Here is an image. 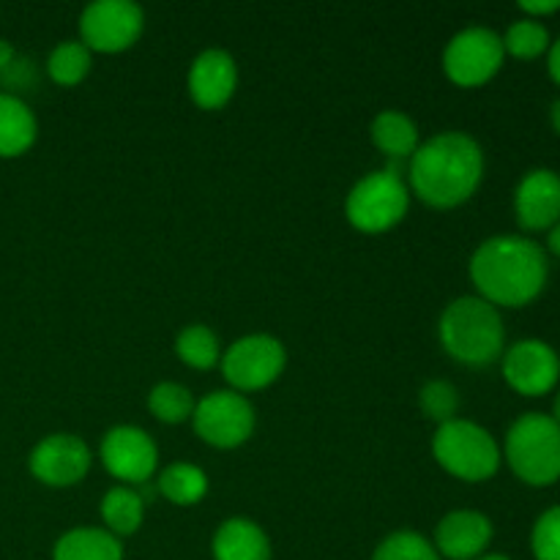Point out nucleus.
<instances>
[{
    "label": "nucleus",
    "instance_id": "nucleus-1",
    "mask_svg": "<svg viewBox=\"0 0 560 560\" xmlns=\"http://www.w3.org/2000/svg\"><path fill=\"white\" fill-rule=\"evenodd\" d=\"M470 282L487 304L520 310L536 301L550 277L547 252L525 235H492L470 257Z\"/></svg>",
    "mask_w": 560,
    "mask_h": 560
},
{
    "label": "nucleus",
    "instance_id": "nucleus-2",
    "mask_svg": "<svg viewBox=\"0 0 560 560\" xmlns=\"http://www.w3.org/2000/svg\"><path fill=\"white\" fill-rule=\"evenodd\" d=\"M410 189L424 206L448 211L476 195L485 178V151L465 131H443L410 156Z\"/></svg>",
    "mask_w": 560,
    "mask_h": 560
},
{
    "label": "nucleus",
    "instance_id": "nucleus-3",
    "mask_svg": "<svg viewBox=\"0 0 560 560\" xmlns=\"http://www.w3.org/2000/svg\"><path fill=\"white\" fill-rule=\"evenodd\" d=\"M441 345L465 366H487L506 350V328L501 312L479 295H463L443 310Z\"/></svg>",
    "mask_w": 560,
    "mask_h": 560
},
{
    "label": "nucleus",
    "instance_id": "nucleus-4",
    "mask_svg": "<svg viewBox=\"0 0 560 560\" xmlns=\"http://www.w3.org/2000/svg\"><path fill=\"white\" fill-rule=\"evenodd\" d=\"M503 459L528 487L560 481V427L547 413H523L506 432Z\"/></svg>",
    "mask_w": 560,
    "mask_h": 560
},
{
    "label": "nucleus",
    "instance_id": "nucleus-5",
    "mask_svg": "<svg viewBox=\"0 0 560 560\" xmlns=\"http://www.w3.org/2000/svg\"><path fill=\"white\" fill-rule=\"evenodd\" d=\"M432 457L448 476L470 485L492 479L503 463L495 438L485 427L465 419H452L438 427L432 438Z\"/></svg>",
    "mask_w": 560,
    "mask_h": 560
},
{
    "label": "nucleus",
    "instance_id": "nucleus-6",
    "mask_svg": "<svg viewBox=\"0 0 560 560\" xmlns=\"http://www.w3.org/2000/svg\"><path fill=\"white\" fill-rule=\"evenodd\" d=\"M410 208V189L397 170H375L350 189L345 217L359 233L377 235L397 228Z\"/></svg>",
    "mask_w": 560,
    "mask_h": 560
},
{
    "label": "nucleus",
    "instance_id": "nucleus-7",
    "mask_svg": "<svg viewBox=\"0 0 560 560\" xmlns=\"http://www.w3.org/2000/svg\"><path fill=\"white\" fill-rule=\"evenodd\" d=\"M219 364L233 392H260L279 381L288 364V350L271 334H249L230 345Z\"/></svg>",
    "mask_w": 560,
    "mask_h": 560
},
{
    "label": "nucleus",
    "instance_id": "nucleus-8",
    "mask_svg": "<svg viewBox=\"0 0 560 560\" xmlns=\"http://www.w3.org/2000/svg\"><path fill=\"white\" fill-rule=\"evenodd\" d=\"M191 424H195L197 438L213 448H238L252 438L257 424L255 408L244 394L233 392V388H222V392H211L195 405L191 413Z\"/></svg>",
    "mask_w": 560,
    "mask_h": 560
},
{
    "label": "nucleus",
    "instance_id": "nucleus-9",
    "mask_svg": "<svg viewBox=\"0 0 560 560\" xmlns=\"http://www.w3.org/2000/svg\"><path fill=\"white\" fill-rule=\"evenodd\" d=\"M506 49L490 27H465L443 49V71L459 88H481L501 71Z\"/></svg>",
    "mask_w": 560,
    "mask_h": 560
},
{
    "label": "nucleus",
    "instance_id": "nucleus-10",
    "mask_svg": "<svg viewBox=\"0 0 560 560\" xmlns=\"http://www.w3.org/2000/svg\"><path fill=\"white\" fill-rule=\"evenodd\" d=\"M145 27V14L131 0H96L80 14V42L91 52L118 55L137 44Z\"/></svg>",
    "mask_w": 560,
    "mask_h": 560
},
{
    "label": "nucleus",
    "instance_id": "nucleus-11",
    "mask_svg": "<svg viewBox=\"0 0 560 560\" xmlns=\"http://www.w3.org/2000/svg\"><path fill=\"white\" fill-rule=\"evenodd\" d=\"M98 457L113 479L124 481L126 487H142L156 470L159 448L145 430L120 424L102 438Z\"/></svg>",
    "mask_w": 560,
    "mask_h": 560
},
{
    "label": "nucleus",
    "instance_id": "nucleus-12",
    "mask_svg": "<svg viewBox=\"0 0 560 560\" xmlns=\"http://www.w3.org/2000/svg\"><path fill=\"white\" fill-rule=\"evenodd\" d=\"M93 463V454L82 438L69 435V432H55L38 441L27 457V468L36 481L55 490L80 485L88 476Z\"/></svg>",
    "mask_w": 560,
    "mask_h": 560
},
{
    "label": "nucleus",
    "instance_id": "nucleus-13",
    "mask_svg": "<svg viewBox=\"0 0 560 560\" xmlns=\"http://www.w3.org/2000/svg\"><path fill=\"white\" fill-rule=\"evenodd\" d=\"M503 381L523 397H545L560 381V355L541 339H523L503 350Z\"/></svg>",
    "mask_w": 560,
    "mask_h": 560
},
{
    "label": "nucleus",
    "instance_id": "nucleus-14",
    "mask_svg": "<svg viewBox=\"0 0 560 560\" xmlns=\"http://www.w3.org/2000/svg\"><path fill=\"white\" fill-rule=\"evenodd\" d=\"M514 213L528 233L552 230L560 222V175L556 170L536 167L523 175L514 191Z\"/></svg>",
    "mask_w": 560,
    "mask_h": 560
},
{
    "label": "nucleus",
    "instance_id": "nucleus-15",
    "mask_svg": "<svg viewBox=\"0 0 560 560\" xmlns=\"http://www.w3.org/2000/svg\"><path fill=\"white\" fill-rule=\"evenodd\" d=\"M186 85H189V96L197 107L208 109V113L222 109L238 88V66H235L233 55L224 49L200 52L191 63Z\"/></svg>",
    "mask_w": 560,
    "mask_h": 560
},
{
    "label": "nucleus",
    "instance_id": "nucleus-16",
    "mask_svg": "<svg viewBox=\"0 0 560 560\" xmlns=\"http://www.w3.org/2000/svg\"><path fill=\"white\" fill-rule=\"evenodd\" d=\"M492 523L487 514L459 509L446 514L435 528V550L446 560H479L492 541Z\"/></svg>",
    "mask_w": 560,
    "mask_h": 560
},
{
    "label": "nucleus",
    "instance_id": "nucleus-17",
    "mask_svg": "<svg viewBox=\"0 0 560 560\" xmlns=\"http://www.w3.org/2000/svg\"><path fill=\"white\" fill-rule=\"evenodd\" d=\"M213 560H271V539L266 530L246 517H230L211 539Z\"/></svg>",
    "mask_w": 560,
    "mask_h": 560
},
{
    "label": "nucleus",
    "instance_id": "nucleus-18",
    "mask_svg": "<svg viewBox=\"0 0 560 560\" xmlns=\"http://www.w3.org/2000/svg\"><path fill=\"white\" fill-rule=\"evenodd\" d=\"M38 124L33 109L14 93H0V159H16L33 148Z\"/></svg>",
    "mask_w": 560,
    "mask_h": 560
},
{
    "label": "nucleus",
    "instance_id": "nucleus-19",
    "mask_svg": "<svg viewBox=\"0 0 560 560\" xmlns=\"http://www.w3.org/2000/svg\"><path fill=\"white\" fill-rule=\"evenodd\" d=\"M52 560H124V547L104 528H71L55 541Z\"/></svg>",
    "mask_w": 560,
    "mask_h": 560
},
{
    "label": "nucleus",
    "instance_id": "nucleus-20",
    "mask_svg": "<svg viewBox=\"0 0 560 560\" xmlns=\"http://www.w3.org/2000/svg\"><path fill=\"white\" fill-rule=\"evenodd\" d=\"M370 137L377 151L392 159V162L410 159L419 151V126L410 120V115L399 113V109H383L372 120Z\"/></svg>",
    "mask_w": 560,
    "mask_h": 560
},
{
    "label": "nucleus",
    "instance_id": "nucleus-21",
    "mask_svg": "<svg viewBox=\"0 0 560 560\" xmlns=\"http://www.w3.org/2000/svg\"><path fill=\"white\" fill-rule=\"evenodd\" d=\"M104 520V530L113 536H135L145 520V501H142L137 487L118 485L104 492L102 506H98Z\"/></svg>",
    "mask_w": 560,
    "mask_h": 560
},
{
    "label": "nucleus",
    "instance_id": "nucleus-22",
    "mask_svg": "<svg viewBox=\"0 0 560 560\" xmlns=\"http://www.w3.org/2000/svg\"><path fill=\"white\" fill-rule=\"evenodd\" d=\"M156 490L175 506H195L208 495V476L191 463H173L162 470Z\"/></svg>",
    "mask_w": 560,
    "mask_h": 560
},
{
    "label": "nucleus",
    "instance_id": "nucleus-23",
    "mask_svg": "<svg viewBox=\"0 0 560 560\" xmlns=\"http://www.w3.org/2000/svg\"><path fill=\"white\" fill-rule=\"evenodd\" d=\"M93 52L80 42V38H69L60 42L58 47L49 52L47 58V74L55 85L60 88H74L91 74Z\"/></svg>",
    "mask_w": 560,
    "mask_h": 560
},
{
    "label": "nucleus",
    "instance_id": "nucleus-24",
    "mask_svg": "<svg viewBox=\"0 0 560 560\" xmlns=\"http://www.w3.org/2000/svg\"><path fill=\"white\" fill-rule=\"evenodd\" d=\"M175 353L186 366L206 372L222 361V345L211 328L202 323H191V326L180 328L178 339H175Z\"/></svg>",
    "mask_w": 560,
    "mask_h": 560
},
{
    "label": "nucleus",
    "instance_id": "nucleus-25",
    "mask_svg": "<svg viewBox=\"0 0 560 560\" xmlns=\"http://www.w3.org/2000/svg\"><path fill=\"white\" fill-rule=\"evenodd\" d=\"M195 397L186 386L173 381H164L159 386L151 388L148 394V410L153 413V419L162 421V424H184L195 413Z\"/></svg>",
    "mask_w": 560,
    "mask_h": 560
},
{
    "label": "nucleus",
    "instance_id": "nucleus-26",
    "mask_svg": "<svg viewBox=\"0 0 560 560\" xmlns=\"http://www.w3.org/2000/svg\"><path fill=\"white\" fill-rule=\"evenodd\" d=\"M501 38L506 55L520 60H534L550 49V31H547L539 20H528V16H525V20H517L514 25H509L506 36Z\"/></svg>",
    "mask_w": 560,
    "mask_h": 560
},
{
    "label": "nucleus",
    "instance_id": "nucleus-27",
    "mask_svg": "<svg viewBox=\"0 0 560 560\" xmlns=\"http://www.w3.org/2000/svg\"><path fill=\"white\" fill-rule=\"evenodd\" d=\"M372 560H443L435 545L416 530H397L375 547Z\"/></svg>",
    "mask_w": 560,
    "mask_h": 560
},
{
    "label": "nucleus",
    "instance_id": "nucleus-28",
    "mask_svg": "<svg viewBox=\"0 0 560 560\" xmlns=\"http://www.w3.org/2000/svg\"><path fill=\"white\" fill-rule=\"evenodd\" d=\"M421 413L430 421H438V427L446 424V421L457 419L459 410V392L457 386H452L448 381H430L424 383L419 394Z\"/></svg>",
    "mask_w": 560,
    "mask_h": 560
},
{
    "label": "nucleus",
    "instance_id": "nucleus-29",
    "mask_svg": "<svg viewBox=\"0 0 560 560\" xmlns=\"http://www.w3.org/2000/svg\"><path fill=\"white\" fill-rule=\"evenodd\" d=\"M530 550L536 560H560V506L539 514L530 530Z\"/></svg>",
    "mask_w": 560,
    "mask_h": 560
},
{
    "label": "nucleus",
    "instance_id": "nucleus-30",
    "mask_svg": "<svg viewBox=\"0 0 560 560\" xmlns=\"http://www.w3.org/2000/svg\"><path fill=\"white\" fill-rule=\"evenodd\" d=\"M520 11H525L528 20H539V16L560 11V0H523V3H520Z\"/></svg>",
    "mask_w": 560,
    "mask_h": 560
},
{
    "label": "nucleus",
    "instance_id": "nucleus-31",
    "mask_svg": "<svg viewBox=\"0 0 560 560\" xmlns=\"http://www.w3.org/2000/svg\"><path fill=\"white\" fill-rule=\"evenodd\" d=\"M547 69H550L552 82L560 88V36L550 44V49H547Z\"/></svg>",
    "mask_w": 560,
    "mask_h": 560
},
{
    "label": "nucleus",
    "instance_id": "nucleus-32",
    "mask_svg": "<svg viewBox=\"0 0 560 560\" xmlns=\"http://www.w3.org/2000/svg\"><path fill=\"white\" fill-rule=\"evenodd\" d=\"M14 55H16L14 44L5 42V38H0V74H3L11 63H14Z\"/></svg>",
    "mask_w": 560,
    "mask_h": 560
},
{
    "label": "nucleus",
    "instance_id": "nucleus-33",
    "mask_svg": "<svg viewBox=\"0 0 560 560\" xmlns=\"http://www.w3.org/2000/svg\"><path fill=\"white\" fill-rule=\"evenodd\" d=\"M547 249H550L556 257H560V222L550 230V235H547Z\"/></svg>",
    "mask_w": 560,
    "mask_h": 560
},
{
    "label": "nucleus",
    "instance_id": "nucleus-34",
    "mask_svg": "<svg viewBox=\"0 0 560 560\" xmlns=\"http://www.w3.org/2000/svg\"><path fill=\"white\" fill-rule=\"evenodd\" d=\"M550 120H552V129H556L558 135H560V98H558V102H552V107H550Z\"/></svg>",
    "mask_w": 560,
    "mask_h": 560
},
{
    "label": "nucleus",
    "instance_id": "nucleus-35",
    "mask_svg": "<svg viewBox=\"0 0 560 560\" xmlns=\"http://www.w3.org/2000/svg\"><path fill=\"white\" fill-rule=\"evenodd\" d=\"M552 421L560 427V392L556 394V402H552Z\"/></svg>",
    "mask_w": 560,
    "mask_h": 560
},
{
    "label": "nucleus",
    "instance_id": "nucleus-36",
    "mask_svg": "<svg viewBox=\"0 0 560 560\" xmlns=\"http://www.w3.org/2000/svg\"><path fill=\"white\" fill-rule=\"evenodd\" d=\"M479 560H512V558H506V556H481Z\"/></svg>",
    "mask_w": 560,
    "mask_h": 560
}]
</instances>
